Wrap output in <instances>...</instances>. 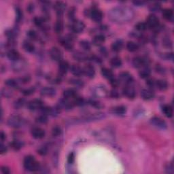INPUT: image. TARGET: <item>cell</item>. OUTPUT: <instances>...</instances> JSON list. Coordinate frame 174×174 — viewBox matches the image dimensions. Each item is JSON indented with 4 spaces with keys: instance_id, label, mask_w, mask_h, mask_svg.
<instances>
[{
    "instance_id": "21",
    "label": "cell",
    "mask_w": 174,
    "mask_h": 174,
    "mask_svg": "<svg viewBox=\"0 0 174 174\" xmlns=\"http://www.w3.org/2000/svg\"><path fill=\"white\" fill-rule=\"evenodd\" d=\"M70 71L72 74L75 76H81L83 74V68H81L78 65H73L71 66Z\"/></svg>"
},
{
    "instance_id": "38",
    "label": "cell",
    "mask_w": 174,
    "mask_h": 174,
    "mask_svg": "<svg viewBox=\"0 0 174 174\" xmlns=\"http://www.w3.org/2000/svg\"><path fill=\"white\" fill-rule=\"evenodd\" d=\"M80 45L81 47H82L84 50H86V51H88V50H90L91 48V45L89 43V42L86 41V40H82L80 42Z\"/></svg>"
},
{
    "instance_id": "51",
    "label": "cell",
    "mask_w": 174,
    "mask_h": 174,
    "mask_svg": "<svg viewBox=\"0 0 174 174\" xmlns=\"http://www.w3.org/2000/svg\"><path fill=\"white\" fill-rule=\"evenodd\" d=\"M75 160V155L74 152H71L70 153V155H68V162L69 164H73V163L74 162Z\"/></svg>"
},
{
    "instance_id": "24",
    "label": "cell",
    "mask_w": 174,
    "mask_h": 174,
    "mask_svg": "<svg viewBox=\"0 0 174 174\" xmlns=\"http://www.w3.org/2000/svg\"><path fill=\"white\" fill-rule=\"evenodd\" d=\"M122 60L118 56H114L110 60V65L114 68H120V67L122 66Z\"/></svg>"
},
{
    "instance_id": "18",
    "label": "cell",
    "mask_w": 174,
    "mask_h": 174,
    "mask_svg": "<svg viewBox=\"0 0 174 174\" xmlns=\"http://www.w3.org/2000/svg\"><path fill=\"white\" fill-rule=\"evenodd\" d=\"M61 43L67 50H71L73 48V40L72 37L62 38L61 40Z\"/></svg>"
},
{
    "instance_id": "19",
    "label": "cell",
    "mask_w": 174,
    "mask_h": 174,
    "mask_svg": "<svg viewBox=\"0 0 174 174\" xmlns=\"http://www.w3.org/2000/svg\"><path fill=\"white\" fill-rule=\"evenodd\" d=\"M70 68V65L65 61H61L58 65V72L61 75L65 74Z\"/></svg>"
},
{
    "instance_id": "40",
    "label": "cell",
    "mask_w": 174,
    "mask_h": 174,
    "mask_svg": "<svg viewBox=\"0 0 174 174\" xmlns=\"http://www.w3.org/2000/svg\"><path fill=\"white\" fill-rule=\"evenodd\" d=\"M10 145L14 150H19L21 149L22 146H23V143H22L21 141L15 140L13 141V142L10 143Z\"/></svg>"
},
{
    "instance_id": "44",
    "label": "cell",
    "mask_w": 174,
    "mask_h": 174,
    "mask_svg": "<svg viewBox=\"0 0 174 174\" xmlns=\"http://www.w3.org/2000/svg\"><path fill=\"white\" fill-rule=\"evenodd\" d=\"M25 104V100L23 99H19V100H17L15 103V108H21V107L23 106V105Z\"/></svg>"
},
{
    "instance_id": "17",
    "label": "cell",
    "mask_w": 174,
    "mask_h": 174,
    "mask_svg": "<svg viewBox=\"0 0 174 174\" xmlns=\"http://www.w3.org/2000/svg\"><path fill=\"white\" fill-rule=\"evenodd\" d=\"M7 56L10 60L13 61H17L20 58L19 52L15 49L9 50L7 52Z\"/></svg>"
},
{
    "instance_id": "55",
    "label": "cell",
    "mask_w": 174,
    "mask_h": 174,
    "mask_svg": "<svg viewBox=\"0 0 174 174\" xmlns=\"http://www.w3.org/2000/svg\"><path fill=\"white\" fill-rule=\"evenodd\" d=\"M111 94V97H112L113 98H118L119 97V94L116 91V90H112V91H111L110 93Z\"/></svg>"
},
{
    "instance_id": "28",
    "label": "cell",
    "mask_w": 174,
    "mask_h": 174,
    "mask_svg": "<svg viewBox=\"0 0 174 174\" xmlns=\"http://www.w3.org/2000/svg\"><path fill=\"white\" fill-rule=\"evenodd\" d=\"M63 97L65 99L75 98L76 97V90L74 89H72V88L67 89L63 92Z\"/></svg>"
},
{
    "instance_id": "34",
    "label": "cell",
    "mask_w": 174,
    "mask_h": 174,
    "mask_svg": "<svg viewBox=\"0 0 174 174\" xmlns=\"http://www.w3.org/2000/svg\"><path fill=\"white\" fill-rule=\"evenodd\" d=\"M126 108L125 106H117L113 109V112L117 115H124L126 113Z\"/></svg>"
},
{
    "instance_id": "58",
    "label": "cell",
    "mask_w": 174,
    "mask_h": 174,
    "mask_svg": "<svg viewBox=\"0 0 174 174\" xmlns=\"http://www.w3.org/2000/svg\"><path fill=\"white\" fill-rule=\"evenodd\" d=\"M133 3H134V4H135V5L141 6V5H143V3H144V2H141V1H134Z\"/></svg>"
},
{
    "instance_id": "42",
    "label": "cell",
    "mask_w": 174,
    "mask_h": 174,
    "mask_svg": "<svg viewBox=\"0 0 174 174\" xmlns=\"http://www.w3.org/2000/svg\"><path fill=\"white\" fill-rule=\"evenodd\" d=\"M35 88H33V87H31V88H27V89H23V90H21L22 93H23L24 95L25 96H29L33 94L34 92H35Z\"/></svg>"
},
{
    "instance_id": "43",
    "label": "cell",
    "mask_w": 174,
    "mask_h": 174,
    "mask_svg": "<svg viewBox=\"0 0 174 174\" xmlns=\"http://www.w3.org/2000/svg\"><path fill=\"white\" fill-rule=\"evenodd\" d=\"M74 104L78 106H83V105L84 104V100H83L82 97H76L74 98Z\"/></svg>"
},
{
    "instance_id": "26",
    "label": "cell",
    "mask_w": 174,
    "mask_h": 174,
    "mask_svg": "<svg viewBox=\"0 0 174 174\" xmlns=\"http://www.w3.org/2000/svg\"><path fill=\"white\" fill-rule=\"evenodd\" d=\"M123 48V42L122 40H117L112 45V50L114 52H120Z\"/></svg>"
},
{
    "instance_id": "53",
    "label": "cell",
    "mask_w": 174,
    "mask_h": 174,
    "mask_svg": "<svg viewBox=\"0 0 174 174\" xmlns=\"http://www.w3.org/2000/svg\"><path fill=\"white\" fill-rule=\"evenodd\" d=\"M1 171L3 174H10V170L6 166H2L1 168Z\"/></svg>"
},
{
    "instance_id": "7",
    "label": "cell",
    "mask_w": 174,
    "mask_h": 174,
    "mask_svg": "<svg viewBox=\"0 0 174 174\" xmlns=\"http://www.w3.org/2000/svg\"><path fill=\"white\" fill-rule=\"evenodd\" d=\"M85 27L84 24L82 21H73L72 22V25H71V29L72 30L74 33H80L83 31Z\"/></svg>"
},
{
    "instance_id": "10",
    "label": "cell",
    "mask_w": 174,
    "mask_h": 174,
    "mask_svg": "<svg viewBox=\"0 0 174 174\" xmlns=\"http://www.w3.org/2000/svg\"><path fill=\"white\" fill-rule=\"evenodd\" d=\"M119 79H120V82H122L127 85L131 84L133 80V76L128 72L120 73L119 75Z\"/></svg>"
},
{
    "instance_id": "20",
    "label": "cell",
    "mask_w": 174,
    "mask_h": 174,
    "mask_svg": "<svg viewBox=\"0 0 174 174\" xmlns=\"http://www.w3.org/2000/svg\"><path fill=\"white\" fill-rule=\"evenodd\" d=\"M74 58L76 61L80 62H84L85 61H86L88 58V56L86 54L82 52H76L74 54Z\"/></svg>"
},
{
    "instance_id": "15",
    "label": "cell",
    "mask_w": 174,
    "mask_h": 174,
    "mask_svg": "<svg viewBox=\"0 0 174 174\" xmlns=\"http://www.w3.org/2000/svg\"><path fill=\"white\" fill-rule=\"evenodd\" d=\"M40 93L42 96L53 97L56 95V90L51 87H44L42 88Z\"/></svg>"
},
{
    "instance_id": "50",
    "label": "cell",
    "mask_w": 174,
    "mask_h": 174,
    "mask_svg": "<svg viewBox=\"0 0 174 174\" xmlns=\"http://www.w3.org/2000/svg\"><path fill=\"white\" fill-rule=\"evenodd\" d=\"M89 104L90 106H92L93 107H94V108H100L102 107L101 106V104H100L98 102H97L95 100H90L89 101Z\"/></svg>"
},
{
    "instance_id": "36",
    "label": "cell",
    "mask_w": 174,
    "mask_h": 174,
    "mask_svg": "<svg viewBox=\"0 0 174 174\" xmlns=\"http://www.w3.org/2000/svg\"><path fill=\"white\" fill-rule=\"evenodd\" d=\"M63 22L61 19L58 20L55 24V26H54V30H55L56 33H61L63 31Z\"/></svg>"
},
{
    "instance_id": "25",
    "label": "cell",
    "mask_w": 174,
    "mask_h": 174,
    "mask_svg": "<svg viewBox=\"0 0 174 174\" xmlns=\"http://www.w3.org/2000/svg\"><path fill=\"white\" fill-rule=\"evenodd\" d=\"M105 42V37L102 34H98L93 40V44L95 46H100Z\"/></svg>"
},
{
    "instance_id": "22",
    "label": "cell",
    "mask_w": 174,
    "mask_h": 174,
    "mask_svg": "<svg viewBox=\"0 0 174 174\" xmlns=\"http://www.w3.org/2000/svg\"><path fill=\"white\" fill-rule=\"evenodd\" d=\"M162 111L164 113L165 116H167V118H171L173 116V108L169 105H165L162 108Z\"/></svg>"
},
{
    "instance_id": "30",
    "label": "cell",
    "mask_w": 174,
    "mask_h": 174,
    "mask_svg": "<svg viewBox=\"0 0 174 174\" xmlns=\"http://www.w3.org/2000/svg\"><path fill=\"white\" fill-rule=\"evenodd\" d=\"M126 47H127V49L128 50L129 52H133L137 51V50H138L139 46L136 43H135L134 42L129 41L127 43Z\"/></svg>"
},
{
    "instance_id": "35",
    "label": "cell",
    "mask_w": 174,
    "mask_h": 174,
    "mask_svg": "<svg viewBox=\"0 0 174 174\" xmlns=\"http://www.w3.org/2000/svg\"><path fill=\"white\" fill-rule=\"evenodd\" d=\"M95 93L98 97H105L107 95V90L104 87L98 86L95 89Z\"/></svg>"
},
{
    "instance_id": "46",
    "label": "cell",
    "mask_w": 174,
    "mask_h": 174,
    "mask_svg": "<svg viewBox=\"0 0 174 174\" xmlns=\"http://www.w3.org/2000/svg\"><path fill=\"white\" fill-rule=\"evenodd\" d=\"M34 23H35V25L38 26V27H42V26L43 25L44 20L41 19V18H35V19H34Z\"/></svg>"
},
{
    "instance_id": "31",
    "label": "cell",
    "mask_w": 174,
    "mask_h": 174,
    "mask_svg": "<svg viewBox=\"0 0 174 174\" xmlns=\"http://www.w3.org/2000/svg\"><path fill=\"white\" fill-rule=\"evenodd\" d=\"M23 47L24 49H25V51L28 52H32L35 50V46H34L33 44L28 41H25L23 42Z\"/></svg>"
},
{
    "instance_id": "11",
    "label": "cell",
    "mask_w": 174,
    "mask_h": 174,
    "mask_svg": "<svg viewBox=\"0 0 174 174\" xmlns=\"http://www.w3.org/2000/svg\"><path fill=\"white\" fill-rule=\"evenodd\" d=\"M90 17H91L92 20H93L95 22H101L103 19V13L100 10L94 8L93 9L90 13Z\"/></svg>"
},
{
    "instance_id": "52",
    "label": "cell",
    "mask_w": 174,
    "mask_h": 174,
    "mask_svg": "<svg viewBox=\"0 0 174 174\" xmlns=\"http://www.w3.org/2000/svg\"><path fill=\"white\" fill-rule=\"evenodd\" d=\"M70 81H71V83L73 84H74L75 86H83V82H82V81H81V80H76V79H74V80H72Z\"/></svg>"
},
{
    "instance_id": "41",
    "label": "cell",
    "mask_w": 174,
    "mask_h": 174,
    "mask_svg": "<svg viewBox=\"0 0 174 174\" xmlns=\"http://www.w3.org/2000/svg\"><path fill=\"white\" fill-rule=\"evenodd\" d=\"M147 25L145 23H143V22H139L135 25V29L139 31H143L147 29Z\"/></svg>"
},
{
    "instance_id": "39",
    "label": "cell",
    "mask_w": 174,
    "mask_h": 174,
    "mask_svg": "<svg viewBox=\"0 0 174 174\" xmlns=\"http://www.w3.org/2000/svg\"><path fill=\"white\" fill-rule=\"evenodd\" d=\"M48 120L47 115L44 114L40 115V116H38L37 119H36V121H37L38 122L41 123V124H46V123L48 122Z\"/></svg>"
},
{
    "instance_id": "3",
    "label": "cell",
    "mask_w": 174,
    "mask_h": 174,
    "mask_svg": "<svg viewBox=\"0 0 174 174\" xmlns=\"http://www.w3.org/2000/svg\"><path fill=\"white\" fill-rule=\"evenodd\" d=\"M25 123L24 119L18 115H13L10 116L8 120V125L9 127H13V128H20Z\"/></svg>"
},
{
    "instance_id": "16",
    "label": "cell",
    "mask_w": 174,
    "mask_h": 174,
    "mask_svg": "<svg viewBox=\"0 0 174 174\" xmlns=\"http://www.w3.org/2000/svg\"><path fill=\"white\" fill-rule=\"evenodd\" d=\"M141 97L144 100H151L155 97V93L150 89H143L141 91Z\"/></svg>"
},
{
    "instance_id": "37",
    "label": "cell",
    "mask_w": 174,
    "mask_h": 174,
    "mask_svg": "<svg viewBox=\"0 0 174 174\" xmlns=\"http://www.w3.org/2000/svg\"><path fill=\"white\" fill-rule=\"evenodd\" d=\"M5 84L9 87H12V88H16L18 86V82L15 79H8L5 81Z\"/></svg>"
},
{
    "instance_id": "8",
    "label": "cell",
    "mask_w": 174,
    "mask_h": 174,
    "mask_svg": "<svg viewBox=\"0 0 174 174\" xmlns=\"http://www.w3.org/2000/svg\"><path fill=\"white\" fill-rule=\"evenodd\" d=\"M151 124L157 128L161 129H165L167 128V123L163 119L159 117H153L150 120Z\"/></svg>"
},
{
    "instance_id": "32",
    "label": "cell",
    "mask_w": 174,
    "mask_h": 174,
    "mask_svg": "<svg viewBox=\"0 0 174 174\" xmlns=\"http://www.w3.org/2000/svg\"><path fill=\"white\" fill-rule=\"evenodd\" d=\"M151 71L148 67H144L140 72H139V76L142 78H147L150 75Z\"/></svg>"
},
{
    "instance_id": "1",
    "label": "cell",
    "mask_w": 174,
    "mask_h": 174,
    "mask_svg": "<svg viewBox=\"0 0 174 174\" xmlns=\"http://www.w3.org/2000/svg\"><path fill=\"white\" fill-rule=\"evenodd\" d=\"M134 15V12L130 8L119 6L111 10L108 13V17L113 23L122 24L131 21Z\"/></svg>"
},
{
    "instance_id": "29",
    "label": "cell",
    "mask_w": 174,
    "mask_h": 174,
    "mask_svg": "<svg viewBox=\"0 0 174 174\" xmlns=\"http://www.w3.org/2000/svg\"><path fill=\"white\" fill-rule=\"evenodd\" d=\"M54 8H55L56 13L58 14V15L61 16L62 14L63 13V11L65 10V4L63 2H56V5L54 6Z\"/></svg>"
},
{
    "instance_id": "14",
    "label": "cell",
    "mask_w": 174,
    "mask_h": 174,
    "mask_svg": "<svg viewBox=\"0 0 174 174\" xmlns=\"http://www.w3.org/2000/svg\"><path fill=\"white\" fill-rule=\"evenodd\" d=\"M147 61L144 58L141 56L135 57L133 60V65L136 68H141L146 65Z\"/></svg>"
},
{
    "instance_id": "13",
    "label": "cell",
    "mask_w": 174,
    "mask_h": 174,
    "mask_svg": "<svg viewBox=\"0 0 174 174\" xmlns=\"http://www.w3.org/2000/svg\"><path fill=\"white\" fill-rule=\"evenodd\" d=\"M83 74L90 78H93L95 75V70L91 65H87L83 68Z\"/></svg>"
},
{
    "instance_id": "9",
    "label": "cell",
    "mask_w": 174,
    "mask_h": 174,
    "mask_svg": "<svg viewBox=\"0 0 174 174\" xmlns=\"http://www.w3.org/2000/svg\"><path fill=\"white\" fill-rule=\"evenodd\" d=\"M46 133L43 129L40 127H35L31 130V135L36 139H41L45 136Z\"/></svg>"
},
{
    "instance_id": "49",
    "label": "cell",
    "mask_w": 174,
    "mask_h": 174,
    "mask_svg": "<svg viewBox=\"0 0 174 174\" xmlns=\"http://www.w3.org/2000/svg\"><path fill=\"white\" fill-rule=\"evenodd\" d=\"M48 152V149L46 147H42L38 150V153L41 156H45Z\"/></svg>"
},
{
    "instance_id": "56",
    "label": "cell",
    "mask_w": 174,
    "mask_h": 174,
    "mask_svg": "<svg viewBox=\"0 0 174 174\" xmlns=\"http://www.w3.org/2000/svg\"><path fill=\"white\" fill-rule=\"evenodd\" d=\"M0 137H1V142H3V141L5 140L6 138V134L4 133L3 132V131H1V135H0Z\"/></svg>"
},
{
    "instance_id": "12",
    "label": "cell",
    "mask_w": 174,
    "mask_h": 174,
    "mask_svg": "<svg viewBox=\"0 0 174 174\" xmlns=\"http://www.w3.org/2000/svg\"><path fill=\"white\" fill-rule=\"evenodd\" d=\"M122 93L125 96H126L129 99H133L135 98V95H136V92H135V88L133 86H129L127 85V86H125L122 90Z\"/></svg>"
},
{
    "instance_id": "23",
    "label": "cell",
    "mask_w": 174,
    "mask_h": 174,
    "mask_svg": "<svg viewBox=\"0 0 174 174\" xmlns=\"http://www.w3.org/2000/svg\"><path fill=\"white\" fill-rule=\"evenodd\" d=\"M102 74L105 78L108 79L110 81L114 78V76L112 71L109 70L108 68H103L102 70Z\"/></svg>"
},
{
    "instance_id": "6",
    "label": "cell",
    "mask_w": 174,
    "mask_h": 174,
    "mask_svg": "<svg viewBox=\"0 0 174 174\" xmlns=\"http://www.w3.org/2000/svg\"><path fill=\"white\" fill-rule=\"evenodd\" d=\"M27 108L29 110L35 111L43 108V102L40 100H33L30 101L27 104Z\"/></svg>"
},
{
    "instance_id": "2",
    "label": "cell",
    "mask_w": 174,
    "mask_h": 174,
    "mask_svg": "<svg viewBox=\"0 0 174 174\" xmlns=\"http://www.w3.org/2000/svg\"><path fill=\"white\" fill-rule=\"evenodd\" d=\"M24 167L26 170L29 171L34 172L40 169V164L36 161L35 157L33 156H27L24 159L23 162Z\"/></svg>"
},
{
    "instance_id": "57",
    "label": "cell",
    "mask_w": 174,
    "mask_h": 174,
    "mask_svg": "<svg viewBox=\"0 0 174 174\" xmlns=\"http://www.w3.org/2000/svg\"><path fill=\"white\" fill-rule=\"evenodd\" d=\"M155 83L154 82V81L152 80H148V82H147V84L150 86H153V85H155Z\"/></svg>"
},
{
    "instance_id": "4",
    "label": "cell",
    "mask_w": 174,
    "mask_h": 174,
    "mask_svg": "<svg viewBox=\"0 0 174 174\" xmlns=\"http://www.w3.org/2000/svg\"><path fill=\"white\" fill-rule=\"evenodd\" d=\"M50 58L55 61H61L63 58V53L59 48L57 47H53L50 51Z\"/></svg>"
},
{
    "instance_id": "54",
    "label": "cell",
    "mask_w": 174,
    "mask_h": 174,
    "mask_svg": "<svg viewBox=\"0 0 174 174\" xmlns=\"http://www.w3.org/2000/svg\"><path fill=\"white\" fill-rule=\"evenodd\" d=\"M7 147L5 145H3V143H1V145H0V152H1V155H3V154L6 153L7 152Z\"/></svg>"
},
{
    "instance_id": "48",
    "label": "cell",
    "mask_w": 174,
    "mask_h": 174,
    "mask_svg": "<svg viewBox=\"0 0 174 174\" xmlns=\"http://www.w3.org/2000/svg\"><path fill=\"white\" fill-rule=\"evenodd\" d=\"M27 36L30 39L35 40L36 38H37V33H36L35 31L31 30V31H29L27 32Z\"/></svg>"
},
{
    "instance_id": "33",
    "label": "cell",
    "mask_w": 174,
    "mask_h": 174,
    "mask_svg": "<svg viewBox=\"0 0 174 174\" xmlns=\"http://www.w3.org/2000/svg\"><path fill=\"white\" fill-rule=\"evenodd\" d=\"M163 17L166 20H171L173 17V12L171 9H165L163 12Z\"/></svg>"
},
{
    "instance_id": "27",
    "label": "cell",
    "mask_w": 174,
    "mask_h": 174,
    "mask_svg": "<svg viewBox=\"0 0 174 174\" xmlns=\"http://www.w3.org/2000/svg\"><path fill=\"white\" fill-rule=\"evenodd\" d=\"M155 84L157 87V88H159L161 90H165L167 89L168 87V83L167 82V81L163 80H157Z\"/></svg>"
},
{
    "instance_id": "45",
    "label": "cell",
    "mask_w": 174,
    "mask_h": 174,
    "mask_svg": "<svg viewBox=\"0 0 174 174\" xmlns=\"http://www.w3.org/2000/svg\"><path fill=\"white\" fill-rule=\"evenodd\" d=\"M52 134L54 137L59 136V135L61 134V129L60 127H54L53 129H52Z\"/></svg>"
},
{
    "instance_id": "47",
    "label": "cell",
    "mask_w": 174,
    "mask_h": 174,
    "mask_svg": "<svg viewBox=\"0 0 174 174\" xmlns=\"http://www.w3.org/2000/svg\"><path fill=\"white\" fill-rule=\"evenodd\" d=\"M22 13L21 10L19 8H17L16 9V21L17 22L21 21V20L22 19Z\"/></svg>"
},
{
    "instance_id": "5",
    "label": "cell",
    "mask_w": 174,
    "mask_h": 174,
    "mask_svg": "<svg viewBox=\"0 0 174 174\" xmlns=\"http://www.w3.org/2000/svg\"><path fill=\"white\" fill-rule=\"evenodd\" d=\"M145 24L150 29H156L159 25V20L155 15H151L148 17Z\"/></svg>"
}]
</instances>
